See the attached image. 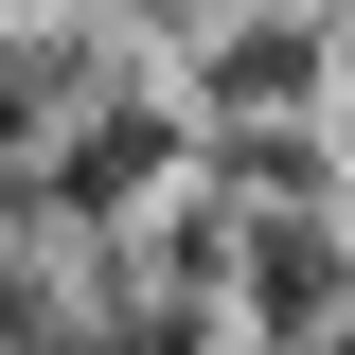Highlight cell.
I'll use <instances>...</instances> for the list:
<instances>
[{
    "mask_svg": "<svg viewBox=\"0 0 355 355\" xmlns=\"http://www.w3.org/2000/svg\"><path fill=\"white\" fill-rule=\"evenodd\" d=\"M178 178H196V89H107L89 125L36 142V231H125Z\"/></svg>",
    "mask_w": 355,
    "mask_h": 355,
    "instance_id": "1",
    "label": "cell"
},
{
    "mask_svg": "<svg viewBox=\"0 0 355 355\" xmlns=\"http://www.w3.org/2000/svg\"><path fill=\"white\" fill-rule=\"evenodd\" d=\"M266 107H320V18L302 0H249L196 53V125H266Z\"/></svg>",
    "mask_w": 355,
    "mask_h": 355,
    "instance_id": "2",
    "label": "cell"
},
{
    "mask_svg": "<svg viewBox=\"0 0 355 355\" xmlns=\"http://www.w3.org/2000/svg\"><path fill=\"white\" fill-rule=\"evenodd\" d=\"M53 107H71V36L0 18V142H53Z\"/></svg>",
    "mask_w": 355,
    "mask_h": 355,
    "instance_id": "3",
    "label": "cell"
}]
</instances>
